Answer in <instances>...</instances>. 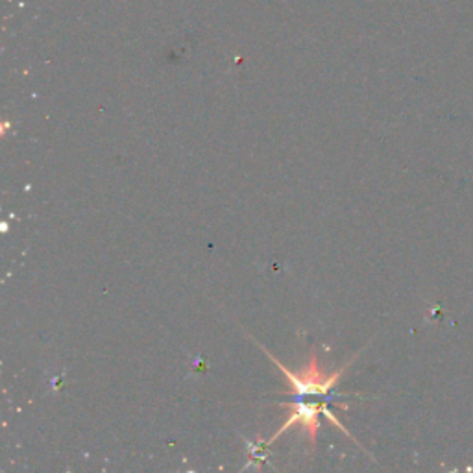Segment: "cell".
Instances as JSON below:
<instances>
[{"label":"cell","instance_id":"6da1fadb","mask_svg":"<svg viewBox=\"0 0 473 473\" xmlns=\"http://www.w3.org/2000/svg\"><path fill=\"white\" fill-rule=\"evenodd\" d=\"M257 346L261 347L262 352H265V355H267V357L270 359L274 364H276L277 370H279V372L287 378V381H288L287 394H291V396H294V398H309V396H312V398H329V394L337 388L338 381L342 379V375L346 373L349 364L357 359V355H353V357L349 359V361H347L342 368H338V370H335V372L328 373V372H324L322 368L318 366L317 353L311 352L309 353L307 364L302 368V372H294V370L287 368L285 364H281V361L274 357L272 353L268 352L267 347L261 346V344H257Z\"/></svg>","mask_w":473,"mask_h":473}]
</instances>
